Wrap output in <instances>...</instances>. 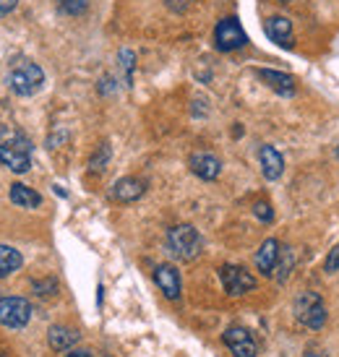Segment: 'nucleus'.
<instances>
[{
    "label": "nucleus",
    "mask_w": 339,
    "mask_h": 357,
    "mask_svg": "<svg viewBox=\"0 0 339 357\" xmlns=\"http://www.w3.org/2000/svg\"><path fill=\"white\" fill-rule=\"evenodd\" d=\"M0 162L16 172V175H24L29 172L31 167V141L21 133V130H10V133H3L0 136Z\"/></svg>",
    "instance_id": "nucleus-1"
},
{
    "label": "nucleus",
    "mask_w": 339,
    "mask_h": 357,
    "mask_svg": "<svg viewBox=\"0 0 339 357\" xmlns=\"http://www.w3.org/2000/svg\"><path fill=\"white\" fill-rule=\"evenodd\" d=\"M42 84H45V70L31 60L16 63L8 73V86L16 97H34L42 89Z\"/></svg>",
    "instance_id": "nucleus-2"
},
{
    "label": "nucleus",
    "mask_w": 339,
    "mask_h": 357,
    "mask_svg": "<svg viewBox=\"0 0 339 357\" xmlns=\"http://www.w3.org/2000/svg\"><path fill=\"white\" fill-rule=\"evenodd\" d=\"M167 248L180 261H193V258H199L201 248H204V240H201L196 227H190V225H175V227L167 229Z\"/></svg>",
    "instance_id": "nucleus-3"
},
{
    "label": "nucleus",
    "mask_w": 339,
    "mask_h": 357,
    "mask_svg": "<svg viewBox=\"0 0 339 357\" xmlns=\"http://www.w3.org/2000/svg\"><path fill=\"white\" fill-rule=\"evenodd\" d=\"M295 316H298L300 324H306L308 328H321L326 324V305H324V300H321L319 292H300L298 298H295Z\"/></svg>",
    "instance_id": "nucleus-4"
},
{
    "label": "nucleus",
    "mask_w": 339,
    "mask_h": 357,
    "mask_svg": "<svg viewBox=\"0 0 339 357\" xmlns=\"http://www.w3.org/2000/svg\"><path fill=\"white\" fill-rule=\"evenodd\" d=\"M248 45V34L243 31L240 21L235 16H225L220 19V24L214 26V47L220 52H232L240 50Z\"/></svg>",
    "instance_id": "nucleus-5"
},
{
    "label": "nucleus",
    "mask_w": 339,
    "mask_h": 357,
    "mask_svg": "<svg viewBox=\"0 0 339 357\" xmlns=\"http://www.w3.org/2000/svg\"><path fill=\"white\" fill-rule=\"evenodd\" d=\"M220 279L229 298H240V295H246L250 289H256V277L250 271H246L243 266H235V264H225L220 268Z\"/></svg>",
    "instance_id": "nucleus-6"
},
{
    "label": "nucleus",
    "mask_w": 339,
    "mask_h": 357,
    "mask_svg": "<svg viewBox=\"0 0 339 357\" xmlns=\"http://www.w3.org/2000/svg\"><path fill=\"white\" fill-rule=\"evenodd\" d=\"M31 321V305L24 298H0V326L24 328Z\"/></svg>",
    "instance_id": "nucleus-7"
},
{
    "label": "nucleus",
    "mask_w": 339,
    "mask_h": 357,
    "mask_svg": "<svg viewBox=\"0 0 339 357\" xmlns=\"http://www.w3.org/2000/svg\"><path fill=\"white\" fill-rule=\"evenodd\" d=\"M222 342L225 347L232 352V357H256L259 355V344L250 334L248 328L243 326H229L225 334H222Z\"/></svg>",
    "instance_id": "nucleus-8"
},
{
    "label": "nucleus",
    "mask_w": 339,
    "mask_h": 357,
    "mask_svg": "<svg viewBox=\"0 0 339 357\" xmlns=\"http://www.w3.org/2000/svg\"><path fill=\"white\" fill-rule=\"evenodd\" d=\"M144 193H146V180L120 178V180H115V183H112L110 199L118 201V204H133V201H139Z\"/></svg>",
    "instance_id": "nucleus-9"
},
{
    "label": "nucleus",
    "mask_w": 339,
    "mask_h": 357,
    "mask_svg": "<svg viewBox=\"0 0 339 357\" xmlns=\"http://www.w3.org/2000/svg\"><path fill=\"white\" fill-rule=\"evenodd\" d=\"M264 31H266V37H269L274 45H280V47H292V42H295L292 21H289L287 16H269V19L264 21Z\"/></svg>",
    "instance_id": "nucleus-10"
},
{
    "label": "nucleus",
    "mask_w": 339,
    "mask_h": 357,
    "mask_svg": "<svg viewBox=\"0 0 339 357\" xmlns=\"http://www.w3.org/2000/svg\"><path fill=\"white\" fill-rule=\"evenodd\" d=\"M188 167L190 172L201 180H217L222 172V162L214 154H206V151H196V154H190L188 159Z\"/></svg>",
    "instance_id": "nucleus-11"
},
{
    "label": "nucleus",
    "mask_w": 339,
    "mask_h": 357,
    "mask_svg": "<svg viewBox=\"0 0 339 357\" xmlns=\"http://www.w3.org/2000/svg\"><path fill=\"white\" fill-rule=\"evenodd\" d=\"M154 282H157L160 292L167 300L180 298V274L172 264H160V266L154 268Z\"/></svg>",
    "instance_id": "nucleus-12"
},
{
    "label": "nucleus",
    "mask_w": 339,
    "mask_h": 357,
    "mask_svg": "<svg viewBox=\"0 0 339 357\" xmlns=\"http://www.w3.org/2000/svg\"><path fill=\"white\" fill-rule=\"evenodd\" d=\"M280 253H282V245L280 240H264L261 243L259 253H256V268H259L264 277H271L274 271H277V264H280Z\"/></svg>",
    "instance_id": "nucleus-13"
},
{
    "label": "nucleus",
    "mask_w": 339,
    "mask_h": 357,
    "mask_svg": "<svg viewBox=\"0 0 339 357\" xmlns=\"http://www.w3.org/2000/svg\"><path fill=\"white\" fill-rule=\"evenodd\" d=\"M259 76L271 91H277L280 97H292L295 94V79L289 73H282V70H271V68H259L256 70Z\"/></svg>",
    "instance_id": "nucleus-14"
},
{
    "label": "nucleus",
    "mask_w": 339,
    "mask_h": 357,
    "mask_svg": "<svg viewBox=\"0 0 339 357\" xmlns=\"http://www.w3.org/2000/svg\"><path fill=\"white\" fill-rule=\"evenodd\" d=\"M259 162H261V172H264V178L266 180H280L282 172H285V159L282 154L274 146L269 144H264L259 149Z\"/></svg>",
    "instance_id": "nucleus-15"
},
{
    "label": "nucleus",
    "mask_w": 339,
    "mask_h": 357,
    "mask_svg": "<svg viewBox=\"0 0 339 357\" xmlns=\"http://www.w3.org/2000/svg\"><path fill=\"white\" fill-rule=\"evenodd\" d=\"M79 339H81L79 331H73L68 326H50V331H47V342L58 352H68L73 344H79Z\"/></svg>",
    "instance_id": "nucleus-16"
},
{
    "label": "nucleus",
    "mask_w": 339,
    "mask_h": 357,
    "mask_svg": "<svg viewBox=\"0 0 339 357\" xmlns=\"http://www.w3.org/2000/svg\"><path fill=\"white\" fill-rule=\"evenodd\" d=\"M10 204L21 208H37L42 206V196L34 188L24 185V183H13L10 185Z\"/></svg>",
    "instance_id": "nucleus-17"
},
{
    "label": "nucleus",
    "mask_w": 339,
    "mask_h": 357,
    "mask_svg": "<svg viewBox=\"0 0 339 357\" xmlns=\"http://www.w3.org/2000/svg\"><path fill=\"white\" fill-rule=\"evenodd\" d=\"M24 266V256L10 245H0V279L16 274Z\"/></svg>",
    "instance_id": "nucleus-18"
},
{
    "label": "nucleus",
    "mask_w": 339,
    "mask_h": 357,
    "mask_svg": "<svg viewBox=\"0 0 339 357\" xmlns=\"http://www.w3.org/2000/svg\"><path fill=\"white\" fill-rule=\"evenodd\" d=\"M120 68H123L126 86H133V68H136V55H133V50H120Z\"/></svg>",
    "instance_id": "nucleus-19"
},
{
    "label": "nucleus",
    "mask_w": 339,
    "mask_h": 357,
    "mask_svg": "<svg viewBox=\"0 0 339 357\" xmlns=\"http://www.w3.org/2000/svg\"><path fill=\"white\" fill-rule=\"evenodd\" d=\"M292 264H295V256H292V250L289 248H285V253H280V264H277V266H280V274H277V282H280V284L287 282Z\"/></svg>",
    "instance_id": "nucleus-20"
},
{
    "label": "nucleus",
    "mask_w": 339,
    "mask_h": 357,
    "mask_svg": "<svg viewBox=\"0 0 339 357\" xmlns=\"http://www.w3.org/2000/svg\"><path fill=\"white\" fill-rule=\"evenodd\" d=\"M58 6L68 16H81L86 10V6H89V0H58Z\"/></svg>",
    "instance_id": "nucleus-21"
},
{
    "label": "nucleus",
    "mask_w": 339,
    "mask_h": 357,
    "mask_svg": "<svg viewBox=\"0 0 339 357\" xmlns=\"http://www.w3.org/2000/svg\"><path fill=\"white\" fill-rule=\"evenodd\" d=\"M107 159H110V146H107V144H102L100 151L89 159V169H94V172H102V169H105V165H107Z\"/></svg>",
    "instance_id": "nucleus-22"
},
{
    "label": "nucleus",
    "mask_w": 339,
    "mask_h": 357,
    "mask_svg": "<svg viewBox=\"0 0 339 357\" xmlns=\"http://www.w3.org/2000/svg\"><path fill=\"white\" fill-rule=\"evenodd\" d=\"M253 214H256V217H259L261 222H266V225H269L271 219H274V211H271V204H269V201H259V204L253 206Z\"/></svg>",
    "instance_id": "nucleus-23"
},
{
    "label": "nucleus",
    "mask_w": 339,
    "mask_h": 357,
    "mask_svg": "<svg viewBox=\"0 0 339 357\" xmlns=\"http://www.w3.org/2000/svg\"><path fill=\"white\" fill-rule=\"evenodd\" d=\"M324 271H326V274L339 271V243L329 250V256H326V261H324Z\"/></svg>",
    "instance_id": "nucleus-24"
},
{
    "label": "nucleus",
    "mask_w": 339,
    "mask_h": 357,
    "mask_svg": "<svg viewBox=\"0 0 339 357\" xmlns=\"http://www.w3.org/2000/svg\"><path fill=\"white\" fill-rule=\"evenodd\" d=\"M34 289H37V295H42V298H47V295H52V292L58 289V282H55V279H45V282H34Z\"/></svg>",
    "instance_id": "nucleus-25"
},
{
    "label": "nucleus",
    "mask_w": 339,
    "mask_h": 357,
    "mask_svg": "<svg viewBox=\"0 0 339 357\" xmlns=\"http://www.w3.org/2000/svg\"><path fill=\"white\" fill-rule=\"evenodd\" d=\"M165 3H167V8L175 10V13H183V10L190 6V0H165Z\"/></svg>",
    "instance_id": "nucleus-26"
},
{
    "label": "nucleus",
    "mask_w": 339,
    "mask_h": 357,
    "mask_svg": "<svg viewBox=\"0 0 339 357\" xmlns=\"http://www.w3.org/2000/svg\"><path fill=\"white\" fill-rule=\"evenodd\" d=\"M19 6V0H0V16H8Z\"/></svg>",
    "instance_id": "nucleus-27"
},
{
    "label": "nucleus",
    "mask_w": 339,
    "mask_h": 357,
    "mask_svg": "<svg viewBox=\"0 0 339 357\" xmlns=\"http://www.w3.org/2000/svg\"><path fill=\"white\" fill-rule=\"evenodd\" d=\"M66 357H91V352H84V349H68Z\"/></svg>",
    "instance_id": "nucleus-28"
},
{
    "label": "nucleus",
    "mask_w": 339,
    "mask_h": 357,
    "mask_svg": "<svg viewBox=\"0 0 339 357\" xmlns=\"http://www.w3.org/2000/svg\"><path fill=\"white\" fill-rule=\"evenodd\" d=\"M277 3H289V0H277Z\"/></svg>",
    "instance_id": "nucleus-29"
},
{
    "label": "nucleus",
    "mask_w": 339,
    "mask_h": 357,
    "mask_svg": "<svg viewBox=\"0 0 339 357\" xmlns=\"http://www.w3.org/2000/svg\"><path fill=\"white\" fill-rule=\"evenodd\" d=\"M310 357H319V355H310Z\"/></svg>",
    "instance_id": "nucleus-30"
},
{
    "label": "nucleus",
    "mask_w": 339,
    "mask_h": 357,
    "mask_svg": "<svg viewBox=\"0 0 339 357\" xmlns=\"http://www.w3.org/2000/svg\"><path fill=\"white\" fill-rule=\"evenodd\" d=\"M337 154H339V149H337Z\"/></svg>",
    "instance_id": "nucleus-31"
}]
</instances>
